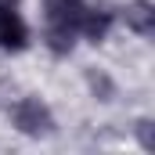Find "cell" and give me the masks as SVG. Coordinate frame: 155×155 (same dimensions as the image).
<instances>
[{
	"mask_svg": "<svg viewBox=\"0 0 155 155\" xmlns=\"http://www.w3.org/2000/svg\"><path fill=\"white\" fill-rule=\"evenodd\" d=\"M11 119H15V126H18L25 137H47V134L54 130V116H51V108H47L40 97H22V101L11 108Z\"/></svg>",
	"mask_w": 155,
	"mask_h": 155,
	"instance_id": "cell-2",
	"label": "cell"
},
{
	"mask_svg": "<svg viewBox=\"0 0 155 155\" xmlns=\"http://www.w3.org/2000/svg\"><path fill=\"white\" fill-rule=\"evenodd\" d=\"M112 22H116V11H112L108 4H94V7H83V18H79V33L90 40V43H101V40L108 36Z\"/></svg>",
	"mask_w": 155,
	"mask_h": 155,
	"instance_id": "cell-3",
	"label": "cell"
},
{
	"mask_svg": "<svg viewBox=\"0 0 155 155\" xmlns=\"http://www.w3.org/2000/svg\"><path fill=\"white\" fill-rule=\"evenodd\" d=\"M11 7H18V0H0V11H11Z\"/></svg>",
	"mask_w": 155,
	"mask_h": 155,
	"instance_id": "cell-7",
	"label": "cell"
},
{
	"mask_svg": "<svg viewBox=\"0 0 155 155\" xmlns=\"http://www.w3.org/2000/svg\"><path fill=\"white\" fill-rule=\"evenodd\" d=\"M137 137H141V148H144V152L155 148V126H152V119H141V123H137Z\"/></svg>",
	"mask_w": 155,
	"mask_h": 155,
	"instance_id": "cell-6",
	"label": "cell"
},
{
	"mask_svg": "<svg viewBox=\"0 0 155 155\" xmlns=\"http://www.w3.org/2000/svg\"><path fill=\"white\" fill-rule=\"evenodd\" d=\"M83 0H43V18H47V47L54 54H69L79 33L83 18Z\"/></svg>",
	"mask_w": 155,
	"mask_h": 155,
	"instance_id": "cell-1",
	"label": "cell"
},
{
	"mask_svg": "<svg viewBox=\"0 0 155 155\" xmlns=\"http://www.w3.org/2000/svg\"><path fill=\"white\" fill-rule=\"evenodd\" d=\"M29 47V25L18 18V11H0V51H25Z\"/></svg>",
	"mask_w": 155,
	"mask_h": 155,
	"instance_id": "cell-4",
	"label": "cell"
},
{
	"mask_svg": "<svg viewBox=\"0 0 155 155\" xmlns=\"http://www.w3.org/2000/svg\"><path fill=\"white\" fill-rule=\"evenodd\" d=\"M123 18H126V25H130L137 36H152L155 33V7H152V0H134V4H126V7H123Z\"/></svg>",
	"mask_w": 155,
	"mask_h": 155,
	"instance_id": "cell-5",
	"label": "cell"
}]
</instances>
